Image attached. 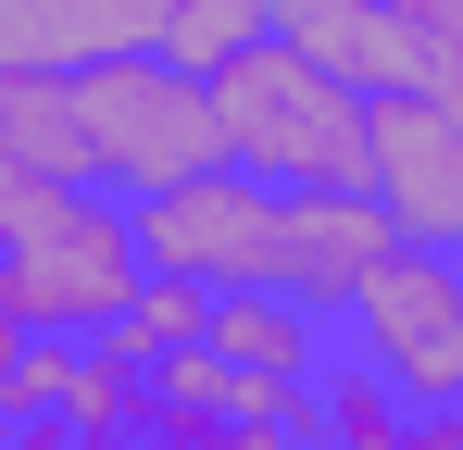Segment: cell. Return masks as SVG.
Returning <instances> with one entry per match:
<instances>
[{
    "mask_svg": "<svg viewBox=\"0 0 463 450\" xmlns=\"http://www.w3.org/2000/svg\"><path fill=\"white\" fill-rule=\"evenodd\" d=\"M126 225H138V276H175L201 300H288L313 325L401 250L376 201H351V188H250L226 163L138 201Z\"/></svg>",
    "mask_w": 463,
    "mask_h": 450,
    "instance_id": "1",
    "label": "cell"
},
{
    "mask_svg": "<svg viewBox=\"0 0 463 450\" xmlns=\"http://www.w3.org/2000/svg\"><path fill=\"white\" fill-rule=\"evenodd\" d=\"M201 363L250 375V388H313L326 375V325L288 313V300H213L201 313Z\"/></svg>",
    "mask_w": 463,
    "mask_h": 450,
    "instance_id": "9",
    "label": "cell"
},
{
    "mask_svg": "<svg viewBox=\"0 0 463 450\" xmlns=\"http://www.w3.org/2000/svg\"><path fill=\"white\" fill-rule=\"evenodd\" d=\"M13 413H25V338L0 325V426H13Z\"/></svg>",
    "mask_w": 463,
    "mask_h": 450,
    "instance_id": "14",
    "label": "cell"
},
{
    "mask_svg": "<svg viewBox=\"0 0 463 450\" xmlns=\"http://www.w3.org/2000/svg\"><path fill=\"white\" fill-rule=\"evenodd\" d=\"M364 201L413 250L463 238V113L451 100H364Z\"/></svg>",
    "mask_w": 463,
    "mask_h": 450,
    "instance_id": "6",
    "label": "cell"
},
{
    "mask_svg": "<svg viewBox=\"0 0 463 450\" xmlns=\"http://www.w3.org/2000/svg\"><path fill=\"white\" fill-rule=\"evenodd\" d=\"M401 450H463V400H451V413H413V438H401Z\"/></svg>",
    "mask_w": 463,
    "mask_h": 450,
    "instance_id": "15",
    "label": "cell"
},
{
    "mask_svg": "<svg viewBox=\"0 0 463 450\" xmlns=\"http://www.w3.org/2000/svg\"><path fill=\"white\" fill-rule=\"evenodd\" d=\"M63 113H76V175L100 201H163L188 175H213V100L201 75L151 63V51H113V63H76L63 75Z\"/></svg>",
    "mask_w": 463,
    "mask_h": 450,
    "instance_id": "4",
    "label": "cell"
},
{
    "mask_svg": "<svg viewBox=\"0 0 463 450\" xmlns=\"http://www.w3.org/2000/svg\"><path fill=\"white\" fill-rule=\"evenodd\" d=\"M326 351L351 375H376L401 413H451L463 400V263L401 238L376 276L326 313Z\"/></svg>",
    "mask_w": 463,
    "mask_h": 450,
    "instance_id": "5",
    "label": "cell"
},
{
    "mask_svg": "<svg viewBox=\"0 0 463 450\" xmlns=\"http://www.w3.org/2000/svg\"><path fill=\"white\" fill-rule=\"evenodd\" d=\"M364 13H376L401 51H426V63H451V51H463V0H364Z\"/></svg>",
    "mask_w": 463,
    "mask_h": 450,
    "instance_id": "13",
    "label": "cell"
},
{
    "mask_svg": "<svg viewBox=\"0 0 463 450\" xmlns=\"http://www.w3.org/2000/svg\"><path fill=\"white\" fill-rule=\"evenodd\" d=\"M0 188H88L63 75H0Z\"/></svg>",
    "mask_w": 463,
    "mask_h": 450,
    "instance_id": "10",
    "label": "cell"
},
{
    "mask_svg": "<svg viewBox=\"0 0 463 450\" xmlns=\"http://www.w3.org/2000/svg\"><path fill=\"white\" fill-rule=\"evenodd\" d=\"M201 100H213V163L226 175H250V188H351L364 201V88L326 75L288 25L250 38L226 75H201Z\"/></svg>",
    "mask_w": 463,
    "mask_h": 450,
    "instance_id": "2",
    "label": "cell"
},
{
    "mask_svg": "<svg viewBox=\"0 0 463 450\" xmlns=\"http://www.w3.org/2000/svg\"><path fill=\"white\" fill-rule=\"evenodd\" d=\"M201 313H213L201 288H175V276H138V288H126V313H113L88 351H100V363H126V375H151V363H175V351H201Z\"/></svg>",
    "mask_w": 463,
    "mask_h": 450,
    "instance_id": "11",
    "label": "cell"
},
{
    "mask_svg": "<svg viewBox=\"0 0 463 450\" xmlns=\"http://www.w3.org/2000/svg\"><path fill=\"white\" fill-rule=\"evenodd\" d=\"M250 38H276V0H163L151 63H175V75H226Z\"/></svg>",
    "mask_w": 463,
    "mask_h": 450,
    "instance_id": "12",
    "label": "cell"
},
{
    "mask_svg": "<svg viewBox=\"0 0 463 450\" xmlns=\"http://www.w3.org/2000/svg\"><path fill=\"white\" fill-rule=\"evenodd\" d=\"M163 0H0V75H76L113 51H151Z\"/></svg>",
    "mask_w": 463,
    "mask_h": 450,
    "instance_id": "7",
    "label": "cell"
},
{
    "mask_svg": "<svg viewBox=\"0 0 463 450\" xmlns=\"http://www.w3.org/2000/svg\"><path fill=\"white\" fill-rule=\"evenodd\" d=\"M138 288V225L100 188H0V325L25 351H88Z\"/></svg>",
    "mask_w": 463,
    "mask_h": 450,
    "instance_id": "3",
    "label": "cell"
},
{
    "mask_svg": "<svg viewBox=\"0 0 463 450\" xmlns=\"http://www.w3.org/2000/svg\"><path fill=\"white\" fill-rule=\"evenodd\" d=\"M25 413L63 450H126L138 413H151V388L126 363H100V351H25Z\"/></svg>",
    "mask_w": 463,
    "mask_h": 450,
    "instance_id": "8",
    "label": "cell"
}]
</instances>
